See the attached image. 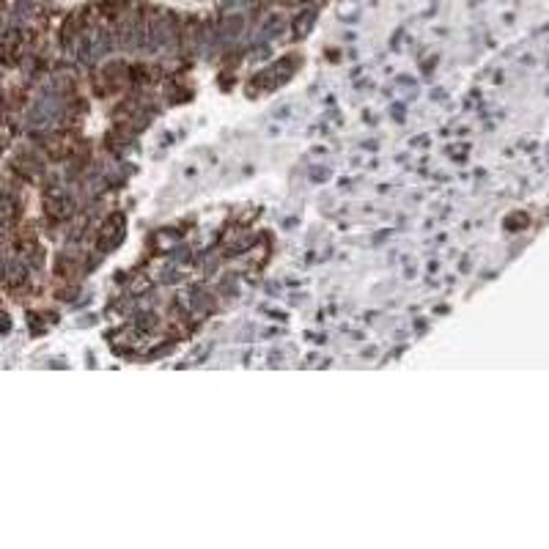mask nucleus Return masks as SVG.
<instances>
[{
    "mask_svg": "<svg viewBox=\"0 0 549 549\" xmlns=\"http://www.w3.org/2000/svg\"><path fill=\"white\" fill-rule=\"evenodd\" d=\"M313 20H316V14H313V11H305V14H302V20H297V36H305V33L311 31Z\"/></svg>",
    "mask_w": 549,
    "mask_h": 549,
    "instance_id": "nucleus-1",
    "label": "nucleus"
}]
</instances>
